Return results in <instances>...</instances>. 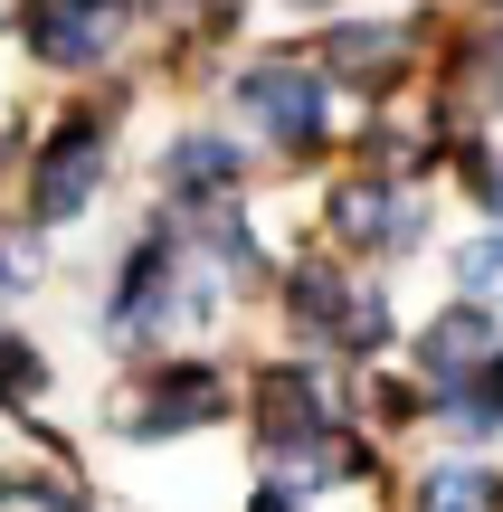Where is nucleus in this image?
I'll return each instance as SVG.
<instances>
[{"label":"nucleus","instance_id":"obj_1","mask_svg":"<svg viewBox=\"0 0 503 512\" xmlns=\"http://www.w3.org/2000/svg\"><path fill=\"white\" fill-rule=\"evenodd\" d=\"M219 304H228V275L190 247L181 209H162V219L124 247V275H114V294H105V342L152 351V342H171V332H200Z\"/></svg>","mask_w":503,"mask_h":512},{"label":"nucleus","instance_id":"obj_2","mask_svg":"<svg viewBox=\"0 0 503 512\" xmlns=\"http://www.w3.org/2000/svg\"><path fill=\"white\" fill-rule=\"evenodd\" d=\"M228 95H238V114L276 152H295V162H314V152L333 143V76H323V57L266 48V57H247V67L228 76Z\"/></svg>","mask_w":503,"mask_h":512},{"label":"nucleus","instance_id":"obj_3","mask_svg":"<svg viewBox=\"0 0 503 512\" xmlns=\"http://www.w3.org/2000/svg\"><path fill=\"white\" fill-rule=\"evenodd\" d=\"M105 181H114V114H105V105L57 114L48 143H38V162H29V228H67V219H86Z\"/></svg>","mask_w":503,"mask_h":512},{"label":"nucleus","instance_id":"obj_4","mask_svg":"<svg viewBox=\"0 0 503 512\" xmlns=\"http://www.w3.org/2000/svg\"><path fill=\"white\" fill-rule=\"evenodd\" d=\"M238 389H228L219 361H152L133 370V408H124V437L133 446H162V437H190V427L228 418Z\"/></svg>","mask_w":503,"mask_h":512},{"label":"nucleus","instance_id":"obj_5","mask_svg":"<svg viewBox=\"0 0 503 512\" xmlns=\"http://www.w3.org/2000/svg\"><path fill=\"white\" fill-rule=\"evenodd\" d=\"M428 67V29L418 19H342L333 38H323V76H333L342 95H399L409 76Z\"/></svg>","mask_w":503,"mask_h":512},{"label":"nucleus","instance_id":"obj_6","mask_svg":"<svg viewBox=\"0 0 503 512\" xmlns=\"http://www.w3.org/2000/svg\"><path fill=\"white\" fill-rule=\"evenodd\" d=\"M494 361H503V323H494V304H466V294H456L447 313H428L418 342H409V370H418L428 399H456V389L485 380Z\"/></svg>","mask_w":503,"mask_h":512},{"label":"nucleus","instance_id":"obj_7","mask_svg":"<svg viewBox=\"0 0 503 512\" xmlns=\"http://www.w3.org/2000/svg\"><path fill=\"white\" fill-rule=\"evenodd\" d=\"M124 19H133V0H29V10H19V29H29L38 67L95 76V67L114 57V38H124Z\"/></svg>","mask_w":503,"mask_h":512},{"label":"nucleus","instance_id":"obj_8","mask_svg":"<svg viewBox=\"0 0 503 512\" xmlns=\"http://www.w3.org/2000/svg\"><path fill=\"white\" fill-rule=\"evenodd\" d=\"M238 181H247V143H228V133H171V143H162L171 209H228Z\"/></svg>","mask_w":503,"mask_h":512},{"label":"nucleus","instance_id":"obj_9","mask_svg":"<svg viewBox=\"0 0 503 512\" xmlns=\"http://www.w3.org/2000/svg\"><path fill=\"white\" fill-rule=\"evenodd\" d=\"M399 209H409V190H399V181H380V171H342V181L323 190V238L352 247V256H390Z\"/></svg>","mask_w":503,"mask_h":512},{"label":"nucleus","instance_id":"obj_10","mask_svg":"<svg viewBox=\"0 0 503 512\" xmlns=\"http://www.w3.org/2000/svg\"><path fill=\"white\" fill-rule=\"evenodd\" d=\"M276 285H285V323H295L304 342H333L342 351V323H352V304H361V275L314 247V256H295Z\"/></svg>","mask_w":503,"mask_h":512},{"label":"nucleus","instance_id":"obj_11","mask_svg":"<svg viewBox=\"0 0 503 512\" xmlns=\"http://www.w3.org/2000/svg\"><path fill=\"white\" fill-rule=\"evenodd\" d=\"M409 512H503V475L447 456V465H428V475L409 484Z\"/></svg>","mask_w":503,"mask_h":512},{"label":"nucleus","instance_id":"obj_12","mask_svg":"<svg viewBox=\"0 0 503 512\" xmlns=\"http://www.w3.org/2000/svg\"><path fill=\"white\" fill-rule=\"evenodd\" d=\"M428 418L447 427L456 446H494V437H503V361L485 370V380H466L456 399H428Z\"/></svg>","mask_w":503,"mask_h":512},{"label":"nucleus","instance_id":"obj_13","mask_svg":"<svg viewBox=\"0 0 503 512\" xmlns=\"http://www.w3.org/2000/svg\"><path fill=\"white\" fill-rule=\"evenodd\" d=\"M456 171H466L485 228H503V143H494V133H466V143H456Z\"/></svg>","mask_w":503,"mask_h":512},{"label":"nucleus","instance_id":"obj_14","mask_svg":"<svg viewBox=\"0 0 503 512\" xmlns=\"http://www.w3.org/2000/svg\"><path fill=\"white\" fill-rule=\"evenodd\" d=\"M456 294H466V304H503V228L456 247Z\"/></svg>","mask_w":503,"mask_h":512},{"label":"nucleus","instance_id":"obj_15","mask_svg":"<svg viewBox=\"0 0 503 512\" xmlns=\"http://www.w3.org/2000/svg\"><path fill=\"white\" fill-rule=\"evenodd\" d=\"M38 389H48V361H38L19 332H0V408H29Z\"/></svg>","mask_w":503,"mask_h":512},{"label":"nucleus","instance_id":"obj_16","mask_svg":"<svg viewBox=\"0 0 503 512\" xmlns=\"http://www.w3.org/2000/svg\"><path fill=\"white\" fill-rule=\"evenodd\" d=\"M38 275V228L29 219H0V294H19Z\"/></svg>","mask_w":503,"mask_h":512},{"label":"nucleus","instance_id":"obj_17","mask_svg":"<svg viewBox=\"0 0 503 512\" xmlns=\"http://www.w3.org/2000/svg\"><path fill=\"white\" fill-rule=\"evenodd\" d=\"M304 494H285V484H257V503H247V512H295Z\"/></svg>","mask_w":503,"mask_h":512},{"label":"nucleus","instance_id":"obj_18","mask_svg":"<svg viewBox=\"0 0 503 512\" xmlns=\"http://www.w3.org/2000/svg\"><path fill=\"white\" fill-rule=\"evenodd\" d=\"M285 10H333V0H285Z\"/></svg>","mask_w":503,"mask_h":512},{"label":"nucleus","instance_id":"obj_19","mask_svg":"<svg viewBox=\"0 0 503 512\" xmlns=\"http://www.w3.org/2000/svg\"><path fill=\"white\" fill-rule=\"evenodd\" d=\"M10 162H19V152H10V133H0V171H10Z\"/></svg>","mask_w":503,"mask_h":512}]
</instances>
